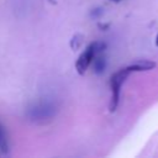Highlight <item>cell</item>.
Instances as JSON below:
<instances>
[{"label": "cell", "instance_id": "cell-1", "mask_svg": "<svg viewBox=\"0 0 158 158\" xmlns=\"http://www.w3.org/2000/svg\"><path fill=\"white\" fill-rule=\"evenodd\" d=\"M130 74V70L127 68H122L120 70H117L116 73H114L111 75L110 79V88H111V99H110V104H109V110L110 112L116 111L117 106H118V101H120V91H121V86L125 83V80L127 79Z\"/></svg>", "mask_w": 158, "mask_h": 158}, {"label": "cell", "instance_id": "cell-2", "mask_svg": "<svg viewBox=\"0 0 158 158\" xmlns=\"http://www.w3.org/2000/svg\"><path fill=\"white\" fill-rule=\"evenodd\" d=\"M56 115V106L51 102H38L28 110V117L32 121L51 120Z\"/></svg>", "mask_w": 158, "mask_h": 158}, {"label": "cell", "instance_id": "cell-3", "mask_svg": "<svg viewBox=\"0 0 158 158\" xmlns=\"http://www.w3.org/2000/svg\"><path fill=\"white\" fill-rule=\"evenodd\" d=\"M94 57H95L94 48H93V44L90 43V44L85 48V51L79 56V58H78V60H77V63H75V69H77V72H78L79 75H83V74L86 72V69H88L89 65L91 64Z\"/></svg>", "mask_w": 158, "mask_h": 158}, {"label": "cell", "instance_id": "cell-4", "mask_svg": "<svg viewBox=\"0 0 158 158\" xmlns=\"http://www.w3.org/2000/svg\"><path fill=\"white\" fill-rule=\"evenodd\" d=\"M157 63L153 62V60H148V59H139V60H136L135 63H132L131 65L126 67L130 73L131 72H147V70H151L153 68H156Z\"/></svg>", "mask_w": 158, "mask_h": 158}, {"label": "cell", "instance_id": "cell-5", "mask_svg": "<svg viewBox=\"0 0 158 158\" xmlns=\"http://www.w3.org/2000/svg\"><path fill=\"white\" fill-rule=\"evenodd\" d=\"M91 63H93V69H94L95 74L101 75L105 72V69H106V59L102 56H100V54L95 56Z\"/></svg>", "mask_w": 158, "mask_h": 158}, {"label": "cell", "instance_id": "cell-6", "mask_svg": "<svg viewBox=\"0 0 158 158\" xmlns=\"http://www.w3.org/2000/svg\"><path fill=\"white\" fill-rule=\"evenodd\" d=\"M83 42H84V36H83L81 33H75V35L72 37V40H70V42H69V46H70V48H72L73 51H77V49H79V48L81 47Z\"/></svg>", "mask_w": 158, "mask_h": 158}, {"label": "cell", "instance_id": "cell-7", "mask_svg": "<svg viewBox=\"0 0 158 158\" xmlns=\"http://www.w3.org/2000/svg\"><path fill=\"white\" fill-rule=\"evenodd\" d=\"M7 149H9V144H7L5 130L0 125V154H6L7 153Z\"/></svg>", "mask_w": 158, "mask_h": 158}, {"label": "cell", "instance_id": "cell-8", "mask_svg": "<svg viewBox=\"0 0 158 158\" xmlns=\"http://www.w3.org/2000/svg\"><path fill=\"white\" fill-rule=\"evenodd\" d=\"M91 44H93V48H94V53H95V56L100 54V53H101V52H104V51H105V48H106V43H105V42H101V41L93 42Z\"/></svg>", "mask_w": 158, "mask_h": 158}, {"label": "cell", "instance_id": "cell-9", "mask_svg": "<svg viewBox=\"0 0 158 158\" xmlns=\"http://www.w3.org/2000/svg\"><path fill=\"white\" fill-rule=\"evenodd\" d=\"M102 14H104V9H102V7H95V9L91 10L90 16L94 17V19H98V17H100Z\"/></svg>", "mask_w": 158, "mask_h": 158}, {"label": "cell", "instance_id": "cell-10", "mask_svg": "<svg viewBox=\"0 0 158 158\" xmlns=\"http://www.w3.org/2000/svg\"><path fill=\"white\" fill-rule=\"evenodd\" d=\"M99 27H100V28H107V27H109V25H102V23H99Z\"/></svg>", "mask_w": 158, "mask_h": 158}, {"label": "cell", "instance_id": "cell-11", "mask_svg": "<svg viewBox=\"0 0 158 158\" xmlns=\"http://www.w3.org/2000/svg\"><path fill=\"white\" fill-rule=\"evenodd\" d=\"M156 46L158 47V35H157V37H156Z\"/></svg>", "mask_w": 158, "mask_h": 158}, {"label": "cell", "instance_id": "cell-12", "mask_svg": "<svg viewBox=\"0 0 158 158\" xmlns=\"http://www.w3.org/2000/svg\"><path fill=\"white\" fill-rule=\"evenodd\" d=\"M110 1H114V2H120L121 0H110Z\"/></svg>", "mask_w": 158, "mask_h": 158}]
</instances>
